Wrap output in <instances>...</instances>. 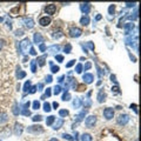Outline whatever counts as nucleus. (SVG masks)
<instances>
[{
  "instance_id": "obj_1",
  "label": "nucleus",
  "mask_w": 141,
  "mask_h": 141,
  "mask_svg": "<svg viewBox=\"0 0 141 141\" xmlns=\"http://www.w3.org/2000/svg\"><path fill=\"white\" fill-rule=\"evenodd\" d=\"M129 119H131V118H129L128 114L122 113V114H120V115L116 118V122H118V125H120V126H126L127 123H128Z\"/></svg>"
},
{
  "instance_id": "obj_2",
  "label": "nucleus",
  "mask_w": 141,
  "mask_h": 141,
  "mask_svg": "<svg viewBox=\"0 0 141 141\" xmlns=\"http://www.w3.org/2000/svg\"><path fill=\"white\" fill-rule=\"evenodd\" d=\"M95 123H97V116L95 115H88L85 120V125H86L87 128H93Z\"/></svg>"
},
{
  "instance_id": "obj_3",
  "label": "nucleus",
  "mask_w": 141,
  "mask_h": 141,
  "mask_svg": "<svg viewBox=\"0 0 141 141\" xmlns=\"http://www.w3.org/2000/svg\"><path fill=\"white\" fill-rule=\"evenodd\" d=\"M68 33H69V35L72 36V38H79V36L82 34V31L80 29L79 27H75V26H73V27L69 28Z\"/></svg>"
},
{
  "instance_id": "obj_4",
  "label": "nucleus",
  "mask_w": 141,
  "mask_h": 141,
  "mask_svg": "<svg viewBox=\"0 0 141 141\" xmlns=\"http://www.w3.org/2000/svg\"><path fill=\"white\" fill-rule=\"evenodd\" d=\"M29 46H31V40H29L28 38H25L20 42V51H21V53L25 54L26 51L28 49V47H29Z\"/></svg>"
},
{
  "instance_id": "obj_5",
  "label": "nucleus",
  "mask_w": 141,
  "mask_h": 141,
  "mask_svg": "<svg viewBox=\"0 0 141 141\" xmlns=\"http://www.w3.org/2000/svg\"><path fill=\"white\" fill-rule=\"evenodd\" d=\"M103 116H105L106 120H110V119H113V116H114V109L110 107H107L103 109Z\"/></svg>"
},
{
  "instance_id": "obj_6",
  "label": "nucleus",
  "mask_w": 141,
  "mask_h": 141,
  "mask_svg": "<svg viewBox=\"0 0 141 141\" xmlns=\"http://www.w3.org/2000/svg\"><path fill=\"white\" fill-rule=\"evenodd\" d=\"M27 132L28 133H34V134H38V133H42L44 129L41 126H29L27 128Z\"/></svg>"
},
{
  "instance_id": "obj_7",
  "label": "nucleus",
  "mask_w": 141,
  "mask_h": 141,
  "mask_svg": "<svg viewBox=\"0 0 141 141\" xmlns=\"http://www.w3.org/2000/svg\"><path fill=\"white\" fill-rule=\"evenodd\" d=\"M24 24H25L26 28H28V29H31V28L34 27V20L33 18H31V17H26V18H24Z\"/></svg>"
},
{
  "instance_id": "obj_8",
  "label": "nucleus",
  "mask_w": 141,
  "mask_h": 141,
  "mask_svg": "<svg viewBox=\"0 0 141 141\" xmlns=\"http://www.w3.org/2000/svg\"><path fill=\"white\" fill-rule=\"evenodd\" d=\"M52 23V20H51V18L49 17H41L40 19H39V25L40 26H42V27H46V26H48L49 24Z\"/></svg>"
},
{
  "instance_id": "obj_9",
  "label": "nucleus",
  "mask_w": 141,
  "mask_h": 141,
  "mask_svg": "<svg viewBox=\"0 0 141 141\" xmlns=\"http://www.w3.org/2000/svg\"><path fill=\"white\" fill-rule=\"evenodd\" d=\"M33 40H34V42H35L36 45H40V44H44V40H45V38L42 36V34L41 33H39V32H35L34 33V36H33Z\"/></svg>"
},
{
  "instance_id": "obj_10",
  "label": "nucleus",
  "mask_w": 141,
  "mask_h": 141,
  "mask_svg": "<svg viewBox=\"0 0 141 141\" xmlns=\"http://www.w3.org/2000/svg\"><path fill=\"white\" fill-rule=\"evenodd\" d=\"M45 12H46L48 16H53L54 13L56 12V6L54 5V4H49V5H47L46 7H45Z\"/></svg>"
},
{
  "instance_id": "obj_11",
  "label": "nucleus",
  "mask_w": 141,
  "mask_h": 141,
  "mask_svg": "<svg viewBox=\"0 0 141 141\" xmlns=\"http://www.w3.org/2000/svg\"><path fill=\"white\" fill-rule=\"evenodd\" d=\"M28 107H29V101L26 103H24L23 106H21V109H20V113L23 114V115L25 116H28L31 115V112H29V109H28Z\"/></svg>"
},
{
  "instance_id": "obj_12",
  "label": "nucleus",
  "mask_w": 141,
  "mask_h": 141,
  "mask_svg": "<svg viewBox=\"0 0 141 141\" xmlns=\"http://www.w3.org/2000/svg\"><path fill=\"white\" fill-rule=\"evenodd\" d=\"M82 80H84L85 84H92L93 80H94V75L91 74V73H85L82 75Z\"/></svg>"
},
{
  "instance_id": "obj_13",
  "label": "nucleus",
  "mask_w": 141,
  "mask_h": 141,
  "mask_svg": "<svg viewBox=\"0 0 141 141\" xmlns=\"http://www.w3.org/2000/svg\"><path fill=\"white\" fill-rule=\"evenodd\" d=\"M23 131H24L23 125L19 122H16V125H14V134H16L17 136H19V135H21Z\"/></svg>"
},
{
  "instance_id": "obj_14",
  "label": "nucleus",
  "mask_w": 141,
  "mask_h": 141,
  "mask_svg": "<svg viewBox=\"0 0 141 141\" xmlns=\"http://www.w3.org/2000/svg\"><path fill=\"white\" fill-rule=\"evenodd\" d=\"M80 10H81L82 13H85V14H88V13L91 12V4H88V3L81 4V5H80Z\"/></svg>"
},
{
  "instance_id": "obj_15",
  "label": "nucleus",
  "mask_w": 141,
  "mask_h": 141,
  "mask_svg": "<svg viewBox=\"0 0 141 141\" xmlns=\"http://www.w3.org/2000/svg\"><path fill=\"white\" fill-rule=\"evenodd\" d=\"M125 34L126 35H128V34H131V32L133 31V28H134V24H132V23H127L125 26Z\"/></svg>"
},
{
  "instance_id": "obj_16",
  "label": "nucleus",
  "mask_w": 141,
  "mask_h": 141,
  "mask_svg": "<svg viewBox=\"0 0 141 141\" xmlns=\"http://www.w3.org/2000/svg\"><path fill=\"white\" fill-rule=\"evenodd\" d=\"M97 98H98V101H99V102H103V101L106 100V93H105V91H103V90L99 91Z\"/></svg>"
},
{
  "instance_id": "obj_17",
  "label": "nucleus",
  "mask_w": 141,
  "mask_h": 141,
  "mask_svg": "<svg viewBox=\"0 0 141 141\" xmlns=\"http://www.w3.org/2000/svg\"><path fill=\"white\" fill-rule=\"evenodd\" d=\"M8 121V115L5 112H0V125H4Z\"/></svg>"
},
{
  "instance_id": "obj_18",
  "label": "nucleus",
  "mask_w": 141,
  "mask_h": 141,
  "mask_svg": "<svg viewBox=\"0 0 141 141\" xmlns=\"http://www.w3.org/2000/svg\"><path fill=\"white\" fill-rule=\"evenodd\" d=\"M62 125H64V119H58V120L54 122V125H53V129H54V131L60 129L62 127Z\"/></svg>"
},
{
  "instance_id": "obj_19",
  "label": "nucleus",
  "mask_w": 141,
  "mask_h": 141,
  "mask_svg": "<svg viewBox=\"0 0 141 141\" xmlns=\"http://www.w3.org/2000/svg\"><path fill=\"white\" fill-rule=\"evenodd\" d=\"M48 52L49 53H53V54H55V53H58V52L61 49V47L59 46V45H53V46H49L48 48Z\"/></svg>"
},
{
  "instance_id": "obj_20",
  "label": "nucleus",
  "mask_w": 141,
  "mask_h": 141,
  "mask_svg": "<svg viewBox=\"0 0 141 141\" xmlns=\"http://www.w3.org/2000/svg\"><path fill=\"white\" fill-rule=\"evenodd\" d=\"M62 35H64V33H62L61 29H54V31L52 32V36H53L54 39H59V38H61Z\"/></svg>"
},
{
  "instance_id": "obj_21",
  "label": "nucleus",
  "mask_w": 141,
  "mask_h": 141,
  "mask_svg": "<svg viewBox=\"0 0 141 141\" xmlns=\"http://www.w3.org/2000/svg\"><path fill=\"white\" fill-rule=\"evenodd\" d=\"M35 61H36V64H38L40 67L45 66V64H46V55L39 56V58H38V60H35Z\"/></svg>"
},
{
  "instance_id": "obj_22",
  "label": "nucleus",
  "mask_w": 141,
  "mask_h": 141,
  "mask_svg": "<svg viewBox=\"0 0 141 141\" xmlns=\"http://www.w3.org/2000/svg\"><path fill=\"white\" fill-rule=\"evenodd\" d=\"M80 24H81L82 26H87L88 24H90V18H88V16L81 17V19H80Z\"/></svg>"
},
{
  "instance_id": "obj_23",
  "label": "nucleus",
  "mask_w": 141,
  "mask_h": 141,
  "mask_svg": "<svg viewBox=\"0 0 141 141\" xmlns=\"http://www.w3.org/2000/svg\"><path fill=\"white\" fill-rule=\"evenodd\" d=\"M86 113H87V110H82L81 113H79L77 116H75V120H77V122H80V121L82 120V119L85 118V115H86Z\"/></svg>"
},
{
  "instance_id": "obj_24",
  "label": "nucleus",
  "mask_w": 141,
  "mask_h": 141,
  "mask_svg": "<svg viewBox=\"0 0 141 141\" xmlns=\"http://www.w3.org/2000/svg\"><path fill=\"white\" fill-rule=\"evenodd\" d=\"M26 77V72H24V71H20V67H18V72H17V78H18L19 80L24 79V78Z\"/></svg>"
},
{
  "instance_id": "obj_25",
  "label": "nucleus",
  "mask_w": 141,
  "mask_h": 141,
  "mask_svg": "<svg viewBox=\"0 0 141 141\" xmlns=\"http://www.w3.org/2000/svg\"><path fill=\"white\" fill-rule=\"evenodd\" d=\"M80 106H81V99H80V98H75L74 100H73V107L79 108Z\"/></svg>"
},
{
  "instance_id": "obj_26",
  "label": "nucleus",
  "mask_w": 141,
  "mask_h": 141,
  "mask_svg": "<svg viewBox=\"0 0 141 141\" xmlns=\"http://www.w3.org/2000/svg\"><path fill=\"white\" fill-rule=\"evenodd\" d=\"M81 141H92V135L88 133H84L81 135Z\"/></svg>"
},
{
  "instance_id": "obj_27",
  "label": "nucleus",
  "mask_w": 141,
  "mask_h": 141,
  "mask_svg": "<svg viewBox=\"0 0 141 141\" xmlns=\"http://www.w3.org/2000/svg\"><path fill=\"white\" fill-rule=\"evenodd\" d=\"M54 121H55V116H54V115H49L48 118L46 119V125H47V126L53 125Z\"/></svg>"
},
{
  "instance_id": "obj_28",
  "label": "nucleus",
  "mask_w": 141,
  "mask_h": 141,
  "mask_svg": "<svg viewBox=\"0 0 141 141\" xmlns=\"http://www.w3.org/2000/svg\"><path fill=\"white\" fill-rule=\"evenodd\" d=\"M31 85H32V82L29 81V80H28V81H26V82H25V85H24V90H23L24 92L27 93L28 91H29V88H31Z\"/></svg>"
},
{
  "instance_id": "obj_29",
  "label": "nucleus",
  "mask_w": 141,
  "mask_h": 141,
  "mask_svg": "<svg viewBox=\"0 0 141 141\" xmlns=\"http://www.w3.org/2000/svg\"><path fill=\"white\" fill-rule=\"evenodd\" d=\"M59 115L61 116V118H66V116L69 115V112L67 109H60L59 110Z\"/></svg>"
},
{
  "instance_id": "obj_30",
  "label": "nucleus",
  "mask_w": 141,
  "mask_h": 141,
  "mask_svg": "<svg viewBox=\"0 0 141 141\" xmlns=\"http://www.w3.org/2000/svg\"><path fill=\"white\" fill-rule=\"evenodd\" d=\"M12 113L14 114V115H19V113H20V109L18 108V105L17 103H14L12 107Z\"/></svg>"
},
{
  "instance_id": "obj_31",
  "label": "nucleus",
  "mask_w": 141,
  "mask_h": 141,
  "mask_svg": "<svg viewBox=\"0 0 141 141\" xmlns=\"http://www.w3.org/2000/svg\"><path fill=\"white\" fill-rule=\"evenodd\" d=\"M61 91H62L61 86H55V87L53 88V93H54V94H55V95L60 94V93H61Z\"/></svg>"
},
{
  "instance_id": "obj_32",
  "label": "nucleus",
  "mask_w": 141,
  "mask_h": 141,
  "mask_svg": "<svg viewBox=\"0 0 141 141\" xmlns=\"http://www.w3.org/2000/svg\"><path fill=\"white\" fill-rule=\"evenodd\" d=\"M62 101H69L71 100V94H69L68 92H65V94L62 95Z\"/></svg>"
},
{
  "instance_id": "obj_33",
  "label": "nucleus",
  "mask_w": 141,
  "mask_h": 141,
  "mask_svg": "<svg viewBox=\"0 0 141 141\" xmlns=\"http://www.w3.org/2000/svg\"><path fill=\"white\" fill-rule=\"evenodd\" d=\"M31 69L33 73L36 72V61L35 60H31Z\"/></svg>"
},
{
  "instance_id": "obj_34",
  "label": "nucleus",
  "mask_w": 141,
  "mask_h": 141,
  "mask_svg": "<svg viewBox=\"0 0 141 141\" xmlns=\"http://www.w3.org/2000/svg\"><path fill=\"white\" fill-rule=\"evenodd\" d=\"M32 107H33V109H39V108H40V102H39L38 100L33 101V103H32Z\"/></svg>"
},
{
  "instance_id": "obj_35",
  "label": "nucleus",
  "mask_w": 141,
  "mask_h": 141,
  "mask_svg": "<svg viewBox=\"0 0 141 141\" xmlns=\"http://www.w3.org/2000/svg\"><path fill=\"white\" fill-rule=\"evenodd\" d=\"M51 103H48V102H45L44 103V110L45 112H51Z\"/></svg>"
},
{
  "instance_id": "obj_36",
  "label": "nucleus",
  "mask_w": 141,
  "mask_h": 141,
  "mask_svg": "<svg viewBox=\"0 0 141 141\" xmlns=\"http://www.w3.org/2000/svg\"><path fill=\"white\" fill-rule=\"evenodd\" d=\"M64 51L66 52V53H71V51H72V45H71V44H67L66 46L64 47Z\"/></svg>"
},
{
  "instance_id": "obj_37",
  "label": "nucleus",
  "mask_w": 141,
  "mask_h": 141,
  "mask_svg": "<svg viewBox=\"0 0 141 141\" xmlns=\"http://www.w3.org/2000/svg\"><path fill=\"white\" fill-rule=\"evenodd\" d=\"M55 60L58 62H62L64 61V55H61V54H55Z\"/></svg>"
},
{
  "instance_id": "obj_38",
  "label": "nucleus",
  "mask_w": 141,
  "mask_h": 141,
  "mask_svg": "<svg viewBox=\"0 0 141 141\" xmlns=\"http://www.w3.org/2000/svg\"><path fill=\"white\" fill-rule=\"evenodd\" d=\"M114 12H115V5H110L108 7V13L112 16V14H114Z\"/></svg>"
},
{
  "instance_id": "obj_39",
  "label": "nucleus",
  "mask_w": 141,
  "mask_h": 141,
  "mask_svg": "<svg viewBox=\"0 0 141 141\" xmlns=\"http://www.w3.org/2000/svg\"><path fill=\"white\" fill-rule=\"evenodd\" d=\"M51 71H52V73H58L60 71V67L59 66H52Z\"/></svg>"
},
{
  "instance_id": "obj_40",
  "label": "nucleus",
  "mask_w": 141,
  "mask_h": 141,
  "mask_svg": "<svg viewBox=\"0 0 141 141\" xmlns=\"http://www.w3.org/2000/svg\"><path fill=\"white\" fill-rule=\"evenodd\" d=\"M75 72H77V73H81L82 72V65L81 64L77 65V67H75Z\"/></svg>"
},
{
  "instance_id": "obj_41",
  "label": "nucleus",
  "mask_w": 141,
  "mask_h": 141,
  "mask_svg": "<svg viewBox=\"0 0 141 141\" xmlns=\"http://www.w3.org/2000/svg\"><path fill=\"white\" fill-rule=\"evenodd\" d=\"M91 67H92V64H91V62L88 61V62H86V64H85V66H82V68H84L85 71H88V69H90Z\"/></svg>"
},
{
  "instance_id": "obj_42",
  "label": "nucleus",
  "mask_w": 141,
  "mask_h": 141,
  "mask_svg": "<svg viewBox=\"0 0 141 141\" xmlns=\"http://www.w3.org/2000/svg\"><path fill=\"white\" fill-rule=\"evenodd\" d=\"M32 120H33L34 122H35V121H41L42 120V116L41 115H34L33 118H32Z\"/></svg>"
},
{
  "instance_id": "obj_43",
  "label": "nucleus",
  "mask_w": 141,
  "mask_h": 141,
  "mask_svg": "<svg viewBox=\"0 0 141 141\" xmlns=\"http://www.w3.org/2000/svg\"><path fill=\"white\" fill-rule=\"evenodd\" d=\"M39 49H40L41 52H45V51L47 49L46 45H45V44H40V45H39Z\"/></svg>"
},
{
  "instance_id": "obj_44",
  "label": "nucleus",
  "mask_w": 141,
  "mask_h": 141,
  "mask_svg": "<svg viewBox=\"0 0 141 141\" xmlns=\"http://www.w3.org/2000/svg\"><path fill=\"white\" fill-rule=\"evenodd\" d=\"M16 35L17 36H23L24 35V31H23V29H17V31H16Z\"/></svg>"
},
{
  "instance_id": "obj_45",
  "label": "nucleus",
  "mask_w": 141,
  "mask_h": 141,
  "mask_svg": "<svg viewBox=\"0 0 141 141\" xmlns=\"http://www.w3.org/2000/svg\"><path fill=\"white\" fill-rule=\"evenodd\" d=\"M62 138H64V139H67V140H71V141L73 140V138H72V136L69 135V134H66V133H64V134H62Z\"/></svg>"
},
{
  "instance_id": "obj_46",
  "label": "nucleus",
  "mask_w": 141,
  "mask_h": 141,
  "mask_svg": "<svg viewBox=\"0 0 141 141\" xmlns=\"http://www.w3.org/2000/svg\"><path fill=\"white\" fill-rule=\"evenodd\" d=\"M45 81H46L47 84H51V82L53 81V78H52V75H47L46 79H45Z\"/></svg>"
},
{
  "instance_id": "obj_47",
  "label": "nucleus",
  "mask_w": 141,
  "mask_h": 141,
  "mask_svg": "<svg viewBox=\"0 0 141 141\" xmlns=\"http://www.w3.org/2000/svg\"><path fill=\"white\" fill-rule=\"evenodd\" d=\"M28 92L31 93V94H34V93L36 92V86H31V88H29V91Z\"/></svg>"
},
{
  "instance_id": "obj_48",
  "label": "nucleus",
  "mask_w": 141,
  "mask_h": 141,
  "mask_svg": "<svg viewBox=\"0 0 141 141\" xmlns=\"http://www.w3.org/2000/svg\"><path fill=\"white\" fill-rule=\"evenodd\" d=\"M74 64H75V60H71L69 62H67V64H66V67H67V68H69V67H72Z\"/></svg>"
},
{
  "instance_id": "obj_49",
  "label": "nucleus",
  "mask_w": 141,
  "mask_h": 141,
  "mask_svg": "<svg viewBox=\"0 0 141 141\" xmlns=\"http://www.w3.org/2000/svg\"><path fill=\"white\" fill-rule=\"evenodd\" d=\"M52 92H51V88H47L46 92H45V97H51Z\"/></svg>"
},
{
  "instance_id": "obj_50",
  "label": "nucleus",
  "mask_w": 141,
  "mask_h": 141,
  "mask_svg": "<svg viewBox=\"0 0 141 141\" xmlns=\"http://www.w3.org/2000/svg\"><path fill=\"white\" fill-rule=\"evenodd\" d=\"M29 54H31V55H36V52L33 47H31V49H29Z\"/></svg>"
},
{
  "instance_id": "obj_51",
  "label": "nucleus",
  "mask_w": 141,
  "mask_h": 141,
  "mask_svg": "<svg viewBox=\"0 0 141 141\" xmlns=\"http://www.w3.org/2000/svg\"><path fill=\"white\" fill-rule=\"evenodd\" d=\"M87 46L90 47V48L92 49V51H94V45H93L92 42H91V41H90V42H87Z\"/></svg>"
},
{
  "instance_id": "obj_52",
  "label": "nucleus",
  "mask_w": 141,
  "mask_h": 141,
  "mask_svg": "<svg viewBox=\"0 0 141 141\" xmlns=\"http://www.w3.org/2000/svg\"><path fill=\"white\" fill-rule=\"evenodd\" d=\"M36 88H39L38 91H42V88H44V84H39L38 86H36Z\"/></svg>"
},
{
  "instance_id": "obj_53",
  "label": "nucleus",
  "mask_w": 141,
  "mask_h": 141,
  "mask_svg": "<svg viewBox=\"0 0 141 141\" xmlns=\"http://www.w3.org/2000/svg\"><path fill=\"white\" fill-rule=\"evenodd\" d=\"M136 4L135 3H133V4H131V3H127L126 4V6H127V7H134V6H135Z\"/></svg>"
},
{
  "instance_id": "obj_54",
  "label": "nucleus",
  "mask_w": 141,
  "mask_h": 141,
  "mask_svg": "<svg viewBox=\"0 0 141 141\" xmlns=\"http://www.w3.org/2000/svg\"><path fill=\"white\" fill-rule=\"evenodd\" d=\"M110 80H112L113 82H115V84H116V78H115V75H110Z\"/></svg>"
},
{
  "instance_id": "obj_55",
  "label": "nucleus",
  "mask_w": 141,
  "mask_h": 141,
  "mask_svg": "<svg viewBox=\"0 0 141 141\" xmlns=\"http://www.w3.org/2000/svg\"><path fill=\"white\" fill-rule=\"evenodd\" d=\"M131 108H133V109H134V112H135V113H138V109H136V105H132V106H131Z\"/></svg>"
},
{
  "instance_id": "obj_56",
  "label": "nucleus",
  "mask_w": 141,
  "mask_h": 141,
  "mask_svg": "<svg viewBox=\"0 0 141 141\" xmlns=\"http://www.w3.org/2000/svg\"><path fill=\"white\" fill-rule=\"evenodd\" d=\"M85 106H86V107H90V106H91V101L87 100L86 102H85Z\"/></svg>"
},
{
  "instance_id": "obj_57",
  "label": "nucleus",
  "mask_w": 141,
  "mask_h": 141,
  "mask_svg": "<svg viewBox=\"0 0 141 141\" xmlns=\"http://www.w3.org/2000/svg\"><path fill=\"white\" fill-rule=\"evenodd\" d=\"M53 107H54V109H56V108L59 107V103H58V102H53Z\"/></svg>"
},
{
  "instance_id": "obj_58",
  "label": "nucleus",
  "mask_w": 141,
  "mask_h": 141,
  "mask_svg": "<svg viewBox=\"0 0 141 141\" xmlns=\"http://www.w3.org/2000/svg\"><path fill=\"white\" fill-rule=\"evenodd\" d=\"M64 79H65V77L62 75V77H60L59 79H58V81H59V82H62V81H64Z\"/></svg>"
},
{
  "instance_id": "obj_59",
  "label": "nucleus",
  "mask_w": 141,
  "mask_h": 141,
  "mask_svg": "<svg viewBox=\"0 0 141 141\" xmlns=\"http://www.w3.org/2000/svg\"><path fill=\"white\" fill-rule=\"evenodd\" d=\"M49 141H59L58 139H55V138H52V139H49Z\"/></svg>"
},
{
  "instance_id": "obj_60",
  "label": "nucleus",
  "mask_w": 141,
  "mask_h": 141,
  "mask_svg": "<svg viewBox=\"0 0 141 141\" xmlns=\"http://www.w3.org/2000/svg\"><path fill=\"white\" fill-rule=\"evenodd\" d=\"M0 51H1V44H0Z\"/></svg>"
},
{
  "instance_id": "obj_61",
  "label": "nucleus",
  "mask_w": 141,
  "mask_h": 141,
  "mask_svg": "<svg viewBox=\"0 0 141 141\" xmlns=\"http://www.w3.org/2000/svg\"><path fill=\"white\" fill-rule=\"evenodd\" d=\"M0 21H3V18H0Z\"/></svg>"
}]
</instances>
